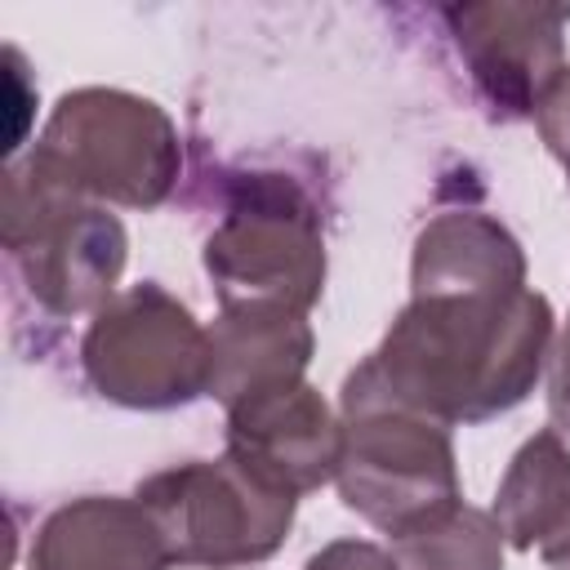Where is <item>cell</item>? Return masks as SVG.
Here are the masks:
<instances>
[{
    "label": "cell",
    "instance_id": "6da1fadb",
    "mask_svg": "<svg viewBox=\"0 0 570 570\" xmlns=\"http://www.w3.org/2000/svg\"><path fill=\"white\" fill-rule=\"evenodd\" d=\"M552 307L525 289L521 245L476 209L436 214L414 240V298L347 374L343 401H383L436 423H485L525 401Z\"/></svg>",
    "mask_w": 570,
    "mask_h": 570
},
{
    "label": "cell",
    "instance_id": "7a4b0ae2",
    "mask_svg": "<svg viewBox=\"0 0 570 570\" xmlns=\"http://www.w3.org/2000/svg\"><path fill=\"white\" fill-rule=\"evenodd\" d=\"M223 312H307L325 285V236L312 196L285 174H245L205 240Z\"/></svg>",
    "mask_w": 570,
    "mask_h": 570
},
{
    "label": "cell",
    "instance_id": "3957f363",
    "mask_svg": "<svg viewBox=\"0 0 570 570\" xmlns=\"http://www.w3.org/2000/svg\"><path fill=\"white\" fill-rule=\"evenodd\" d=\"M27 160L85 200L151 209L178 178V134L147 98L125 89H76L53 107Z\"/></svg>",
    "mask_w": 570,
    "mask_h": 570
},
{
    "label": "cell",
    "instance_id": "277c9868",
    "mask_svg": "<svg viewBox=\"0 0 570 570\" xmlns=\"http://www.w3.org/2000/svg\"><path fill=\"white\" fill-rule=\"evenodd\" d=\"M4 249L53 316L102 307L125 267V227L31 160L4 174Z\"/></svg>",
    "mask_w": 570,
    "mask_h": 570
},
{
    "label": "cell",
    "instance_id": "5b68a950",
    "mask_svg": "<svg viewBox=\"0 0 570 570\" xmlns=\"http://www.w3.org/2000/svg\"><path fill=\"white\" fill-rule=\"evenodd\" d=\"M334 481L343 503L392 539L463 503L445 423L383 401H343V459Z\"/></svg>",
    "mask_w": 570,
    "mask_h": 570
},
{
    "label": "cell",
    "instance_id": "8992f818",
    "mask_svg": "<svg viewBox=\"0 0 570 570\" xmlns=\"http://www.w3.org/2000/svg\"><path fill=\"white\" fill-rule=\"evenodd\" d=\"M138 499L156 517L174 566L232 570L281 548L298 494L223 454L214 463H183L147 476Z\"/></svg>",
    "mask_w": 570,
    "mask_h": 570
},
{
    "label": "cell",
    "instance_id": "52a82bcc",
    "mask_svg": "<svg viewBox=\"0 0 570 570\" xmlns=\"http://www.w3.org/2000/svg\"><path fill=\"white\" fill-rule=\"evenodd\" d=\"M80 361L89 383L129 410L187 405L209 392L214 370L209 334L156 281H142L98 307Z\"/></svg>",
    "mask_w": 570,
    "mask_h": 570
},
{
    "label": "cell",
    "instance_id": "ba28073f",
    "mask_svg": "<svg viewBox=\"0 0 570 570\" xmlns=\"http://www.w3.org/2000/svg\"><path fill=\"white\" fill-rule=\"evenodd\" d=\"M450 36L485 102L503 116H534L543 89L557 80L566 9L552 4H454Z\"/></svg>",
    "mask_w": 570,
    "mask_h": 570
},
{
    "label": "cell",
    "instance_id": "9c48e42d",
    "mask_svg": "<svg viewBox=\"0 0 570 570\" xmlns=\"http://www.w3.org/2000/svg\"><path fill=\"white\" fill-rule=\"evenodd\" d=\"M227 454L289 494L338 476L343 423L303 379L254 392L227 410Z\"/></svg>",
    "mask_w": 570,
    "mask_h": 570
},
{
    "label": "cell",
    "instance_id": "30bf717a",
    "mask_svg": "<svg viewBox=\"0 0 570 570\" xmlns=\"http://www.w3.org/2000/svg\"><path fill=\"white\" fill-rule=\"evenodd\" d=\"M169 548L142 499H76L58 508L36 543L31 570H165Z\"/></svg>",
    "mask_w": 570,
    "mask_h": 570
},
{
    "label": "cell",
    "instance_id": "8fae6325",
    "mask_svg": "<svg viewBox=\"0 0 570 570\" xmlns=\"http://www.w3.org/2000/svg\"><path fill=\"white\" fill-rule=\"evenodd\" d=\"M209 392L232 410L236 401L303 379L312 361V325L298 312L240 307L223 312L209 330Z\"/></svg>",
    "mask_w": 570,
    "mask_h": 570
},
{
    "label": "cell",
    "instance_id": "7c38bea8",
    "mask_svg": "<svg viewBox=\"0 0 570 570\" xmlns=\"http://www.w3.org/2000/svg\"><path fill=\"white\" fill-rule=\"evenodd\" d=\"M566 517H570V450L557 428H543L512 454L494 494V521L512 548H534Z\"/></svg>",
    "mask_w": 570,
    "mask_h": 570
},
{
    "label": "cell",
    "instance_id": "4fadbf2b",
    "mask_svg": "<svg viewBox=\"0 0 570 570\" xmlns=\"http://www.w3.org/2000/svg\"><path fill=\"white\" fill-rule=\"evenodd\" d=\"M401 570H503V530L494 512L459 503L454 512L396 539Z\"/></svg>",
    "mask_w": 570,
    "mask_h": 570
},
{
    "label": "cell",
    "instance_id": "5bb4252c",
    "mask_svg": "<svg viewBox=\"0 0 570 570\" xmlns=\"http://www.w3.org/2000/svg\"><path fill=\"white\" fill-rule=\"evenodd\" d=\"M534 125H539L548 151H552V156L566 165V174H570V67H561L557 80L543 89V98H539V107H534Z\"/></svg>",
    "mask_w": 570,
    "mask_h": 570
},
{
    "label": "cell",
    "instance_id": "9a60e30c",
    "mask_svg": "<svg viewBox=\"0 0 570 570\" xmlns=\"http://www.w3.org/2000/svg\"><path fill=\"white\" fill-rule=\"evenodd\" d=\"M307 570H401L392 552H383L379 543H365V539H334L325 543Z\"/></svg>",
    "mask_w": 570,
    "mask_h": 570
},
{
    "label": "cell",
    "instance_id": "2e32d148",
    "mask_svg": "<svg viewBox=\"0 0 570 570\" xmlns=\"http://www.w3.org/2000/svg\"><path fill=\"white\" fill-rule=\"evenodd\" d=\"M548 414L552 428L570 436V321L557 338V352L548 356Z\"/></svg>",
    "mask_w": 570,
    "mask_h": 570
},
{
    "label": "cell",
    "instance_id": "e0dca14e",
    "mask_svg": "<svg viewBox=\"0 0 570 570\" xmlns=\"http://www.w3.org/2000/svg\"><path fill=\"white\" fill-rule=\"evenodd\" d=\"M4 67H9V107H13L9 151H18V147H22V129H27V107H22V85H27V76H22V58H18V49H4Z\"/></svg>",
    "mask_w": 570,
    "mask_h": 570
},
{
    "label": "cell",
    "instance_id": "ac0fdd59",
    "mask_svg": "<svg viewBox=\"0 0 570 570\" xmlns=\"http://www.w3.org/2000/svg\"><path fill=\"white\" fill-rule=\"evenodd\" d=\"M539 552H543V561H548L552 570H570V517L539 543Z\"/></svg>",
    "mask_w": 570,
    "mask_h": 570
}]
</instances>
